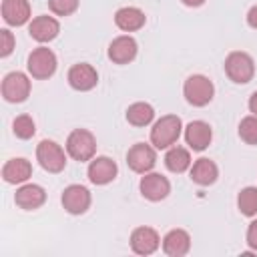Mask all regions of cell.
I'll return each instance as SVG.
<instances>
[{"label": "cell", "mask_w": 257, "mask_h": 257, "mask_svg": "<svg viewBox=\"0 0 257 257\" xmlns=\"http://www.w3.org/2000/svg\"><path fill=\"white\" fill-rule=\"evenodd\" d=\"M183 131V122L177 114H165L161 116L153 128H151V145L155 149H171Z\"/></svg>", "instance_id": "obj_1"}, {"label": "cell", "mask_w": 257, "mask_h": 257, "mask_svg": "<svg viewBox=\"0 0 257 257\" xmlns=\"http://www.w3.org/2000/svg\"><path fill=\"white\" fill-rule=\"evenodd\" d=\"M223 66H225V74L235 84H247L255 76V62H253L251 54H247L243 50L229 52Z\"/></svg>", "instance_id": "obj_2"}, {"label": "cell", "mask_w": 257, "mask_h": 257, "mask_svg": "<svg viewBox=\"0 0 257 257\" xmlns=\"http://www.w3.org/2000/svg\"><path fill=\"white\" fill-rule=\"evenodd\" d=\"M66 153L74 161H92L96 153V139L86 128H74L66 139Z\"/></svg>", "instance_id": "obj_3"}, {"label": "cell", "mask_w": 257, "mask_h": 257, "mask_svg": "<svg viewBox=\"0 0 257 257\" xmlns=\"http://www.w3.org/2000/svg\"><path fill=\"white\" fill-rule=\"evenodd\" d=\"M183 94L193 106H207L213 100L215 86L205 74H191L183 84Z\"/></svg>", "instance_id": "obj_4"}, {"label": "cell", "mask_w": 257, "mask_h": 257, "mask_svg": "<svg viewBox=\"0 0 257 257\" xmlns=\"http://www.w3.org/2000/svg\"><path fill=\"white\" fill-rule=\"evenodd\" d=\"M26 68L32 74V78H38V80L50 78L56 72V54L46 46H38L28 54Z\"/></svg>", "instance_id": "obj_5"}, {"label": "cell", "mask_w": 257, "mask_h": 257, "mask_svg": "<svg viewBox=\"0 0 257 257\" xmlns=\"http://www.w3.org/2000/svg\"><path fill=\"white\" fill-rule=\"evenodd\" d=\"M36 159L40 163V167L48 173H60L66 167V155L62 151V147L54 141H40L36 147Z\"/></svg>", "instance_id": "obj_6"}, {"label": "cell", "mask_w": 257, "mask_h": 257, "mask_svg": "<svg viewBox=\"0 0 257 257\" xmlns=\"http://www.w3.org/2000/svg\"><path fill=\"white\" fill-rule=\"evenodd\" d=\"M126 165L131 171L145 175L149 171H153V167L157 165V153L155 147L147 145V143H137L128 149L126 153Z\"/></svg>", "instance_id": "obj_7"}, {"label": "cell", "mask_w": 257, "mask_h": 257, "mask_svg": "<svg viewBox=\"0 0 257 257\" xmlns=\"http://www.w3.org/2000/svg\"><path fill=\"white\" fill-rule=\"evenodd\" d=\"M30 94V80L24 72H8L2 80V96L8 102H24Z\"/></svg>", "instance_id": "obj_8"}, {"label": "cell", "mask_w": 257, "mask_h": 257, "mask_svg": "<svg viewBox=\"0 0 257 257\" xmlns=\"http://www.w3.org/2000/svg\"><path fill=\"white\" fill-rule=\"evenodd\" d=\"M139 189H141V195H143L147 201L157 203V201H163V199L169 197V193H171V183H169V179H167L165 175H161V173H151V171H149V173H145V177L141 179Z\"/></svg>", "instance_id": "obj_9"}, {"label": "cell", "mask_w": 257, "mask_h": 257, "mask_svg": "<svg viewBox=\"0 0 257 257\" xmlns=\"http://www.w3.org/2000/svg\"><path fill=\"white\" fill-rule=\"evenodd\" d=\"M60 201H62V207L70 215H82V213L88 211L92 197H90V191L86 187H82V185H68L62 191Z\"/></svg>", "instance_id": "obj_10"}, {"label": "cell", "mask_w": 257, "mask_h": 257, "mask_svg": "<svg viewBox=\"0 0 257 257\" xmlns=\"http://www.w3.org/2000/svg\"><path fill=\"white\" fill-rule=\"evenodd\" d=\"M66 78H68V84H70L74 90L86 92V90H90V88L96 86V82H98V72H96V68H94L92 64H88V62H78V64H72V66H70Z\"/></svg>", "instance_id": "obj_11"}, {"label": "cell", "mask_w": 257, "mask_h": 257, "mask_svg": "<svg viewBox=\"0 0 257 257\" xmlns=\"http://www.w3.org/2000/svg\"><path fill=\"white\" fill-rule=\"evenodd\" d=\"M161 245V237L153 227H137L131 233V249L137 255H153Z\"/></svg>", "instance_id": "obj_12"}, {"label": "cell", "mask_w": 257, "mask_h": 257, "mask_svg": "<svg viewBox=\"0 0 257 257\" xmlns=\"http://www.w3.org/2000/svg\"><path fill=\"white\" fill-rule=\"evenodd\" d=\"M116 173H118V167L110 157L92 159L90 165H88V171H86L88 181L92 185H108L110 181L116 179Z\"/></svg>", "instance_id": "obj_13"}, {"label": "cell", "mask_w": 257, "mask_h": 257, "mask_svg": "<svg viewBox=\"0 0 257 257\" xmlns=\"http://www.w3.org/2000/svg\"><path fill=\"white\" fill-rule=\"evenodd\" d=\"M137 50H139L137 40L128 34H122V36H116L108 44V58L114 64H128L131 60H135Z\"/></svg>", "instance_id": "obj_14"}, {"label": "cell", "mask_w": 257, "mask_h": 257, "mask_svg": "<svg viewBox=\"0 0 257 257\" xmlns=\"http://www.w3.org/2000/svg\"><path fill=\"white\" fill-rule=\"evenodd\" d=\"M213 131L205 120H191L185 126V141L193 151H205L211 145Z\"/></svg>", "instance_id": "obj_15"}, {"label": "cell", "mask_w": 257, "mask_h": 257, "mask_svg": "<svg viewBox=\"0 0 257 257\" xmlns=\"http://www.w3.org/2000/svg\"><path fill=\"white\" fill-rule=\"evenodd\" d=\"M28 32H30V36H32L36 42H50V40H54V38L58 36L60 24H58L56 18L44 14V16H36V18L30 20Z\"/></svg>", "instance_id": "obj_16"}, {"label": "cell", "mask_w": 257, "mask_h": 257, "mask_svg": "<svg viewBox=\"0 0 257 257\" xmlns=\"http://www.w3.org/2000/svg\"><path fill=\"white\" fill-rule=\"evenodd\" d=\"M44 201H46L44 189L40 185H34V183L22 185L20 189H16V195H14V203L24 211H34V209L42 207Z\"/></svg>", "instance_id": "obj_17"}, {"label": "cell", "mask_w": 257, "mask_h": 257, "mask_svg": "<svg viewBox=\"0 0 257 257\" xmlns=\"http://www.w3.org/2000/svg\"><path fill=\"white\" fill-rule=\"evenodd\" d=\"M2 18L8 26H22L30 20L28 0H2Z\"/></svg>", "instance_id": "obj_18"}, {"label": "cell", "mask_w": 257, "mask_h": 257, "mask_svg": "<svg viewBox=\"0 0 257 257\" xmlns=\"http://www.w3.org/2000/svg\"><path fill=\"white\" fill-rule=\"evenodd\" d=\"M191 249V235L185 229H171L163 237V251L169 257H183Z\"/></svg>", "instance_id": "obj_19"}, {"label": "cell", "mask_w": 257, "mask_h": 257, "mask_svg": "<svg viewBox=\"0 0 257 257\" xmlns=\"http://www.w3.org/2000/svg\"><path fill=\"white\" fill-rule=\"evenodd\" d=\"M147 22V16L141 8H135V6H122L114 12V24L124 30V32H135V30H141Z\"/></svg>", "instance_id": "obj_20"}, {"label": "cell", "mask_w": 257, "mask_h": 257, "mask_svg": "<svg viewBox=\"0 0 257 257\" xmlns=\"http://www.w3.org/2000/svg\"><path fill=\"white\" fill-rule=\"evenodd\" d=\"M32 175V165L30 161L18 157V159H10L6 161V165L2 167V179L10 185H18V183H26Z\"/></svg>", "instance_id": "obj_21"}, {"label": "cell", "mask_w": 257, "mask_h": 257, "mask_svg": "<svg viewBox=\"0 0 257 257\" xmlns=\"http://www.w3.org/2000/svg\"><path fill=\"white\" fill-rule=\"evenodd\" d=\"M217 177H219V169H217L215 161H211L207 157L197 159L193 163V167H191V181L197 183V185H201V187L213 185L217 181Z\"/></svg>", "instance_id": "obj_22"}, {"label": "cell", "mask_w": 257, "mask_h": 257, "mask_svg": "<svg viewBox=\"0 0 257 257\" xmlns=\"http://www.w3.org/2000/svg\"><path fill=\"white\" fill-rule=\"evenodd\" d=\"M165 167L171 173H185L191 167V153L185 147H171L165 155Z\"/></svg>", "instance_id": "obj_23"}, {"label": "cell", "mask_w": 257, "mask_h": 257, "mask_svg": "<svg viewBox=\"0 0 257 257\" xmlns=\"http://www.w3.org/2000/svg\"><path fill=\"white\" fill-rule=\"evenodd\" d=\"M155 118V108L149 102H133L126 108V120L133 126H147Z\"/></svg>", "instance_id": "obj_24"}, {"label": "cell", "mask_w": 257, "mask_h": 257, "mask_svg": "<svg viewBox=\"0 0 257 257\" xmlns=\"http://www.w3.org/2000/svg\"><path fill=\"white\" fill-rule=\"evenodd\" d=\"M237 207L245 217L257 215V187H245L237 195Z\"/></svg>", "instance_id": "obj_25"}, {"label": "cell", "mask_w": 257, "mask_h": 257, "mask_svg": "<svg viewBox=\"0 0 257 257\" xmlns=\"http://www.w3.org/2000/svg\"><path fill=\"white\" fill-rule=\"evenodd\" d=\"M12 131H14V135H16L18 139L28 141V139H32L34 133H36V124H34L32 116H28V114H20V116L14 118V122H12Z\"/></svg>", "instance_id": "obj_26"}, {"label": "cell", "mask_w": 257, "mask_h": 257, "mask_svg": "<svg viewBox=\"0 0 257 257\" xmlns=\"http://www.w3.org/2000/svg\"><path fill=\"white\" fill-rule=\"evenodd\" d=\"M239 137L247 145H257V116L249 114L239 122Z\"/></svg>", "instance_id": "obj_27"}, {"label": "cell", "mask_w": 257, "mask_h": 257, "mask_svg": "<svg viewBox=\"0 0 257 257\" xmlns=\"http://www.w3.org/2000/svg\"><path fill=\"white\" fill-rule=\"evenodd\" d=\"M48 8L56 16H70L78 8V0H48Z\"/></svg>", "instance_id": "obj_28"}, {"label": "cell", "mask_w": 257, "mask_h": 257, "mask_svg": "<svg viewBox=\"0 0 257 257\" xmlns=\"http://www.w3.org/2000/svg\"><path fill=\"white\" fill-rule=\"evenodd\" d=\"M14 34L8 30V28H2L0 30V56L6 58L12 50H14Z\"/></svg>", "instance_id": "obj_29"}, {"label": "cell", "mask_w": 257, "mask_h": 257, "mask_svg": "<svg viewBox=\"0 0 257 257\" xmlns=\"http://www.w3.org/2000/svg\"><path fill=\"white\" fill-rule=\"evenodd\" d=\"M247 245H249L253 251H257V219L251 221L249 227H247Z\"/></svg>", "instance_id": "obj_30"}, {"label": "cell", "mask_w": 257, "mask_h": 257, "mask_svg": "<svg viewBox=\"0 0 257 257\" xmlns=\"http://www.w3.org/2000/svg\"><path fill=\"white\" fill-rule=\"evenodd\" d=\"M247 24L257 30V4L249 8V12H247Z\"/></svg>", "instance_id": "obj_31"}, {"label": "cell", "mask_w": 257, "mask_h": 257, "mask_svg": "<svg viewBox=\"0 0 257 257\" xmlns=\"http://www.w3.org/2000/svg\"><path fill=\"white\" fill-rule=\"evenodd\" d=\"M249 110H251V112L257 116V90H255V92L249 96Z\"/></svg>", "instance_id": "obj_32"}, {"label": "cell", "mask_w": 257, "mask_h": 257, "mask_svg": "<svg viewBox=\"0 0 257 257\" xmlns=\"http://www.w3.org/2000/svg\"><path fill=\"white\" fill-rule=\"evenodd\" d=\"M185 6H191V8H197V6H201V4H205V0H181Z\"/></svg>", "instance_id": "obj_33"}]
</instances>
